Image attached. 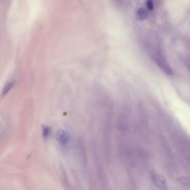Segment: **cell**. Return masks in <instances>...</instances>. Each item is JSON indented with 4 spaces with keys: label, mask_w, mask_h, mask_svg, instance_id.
Returning a JSON list of instances; mask_svg holds the SVG:
<instances>
[{
    "label": "cell",
    "mask_w": 190,
    "mask_h": 190,
    "mask_svg": "<svg viewBox=\"0 0 190 190\" xmlns=\"http://www.w3.org/2000/svg\"><path fill=\"white\" fill-rule=\"evenodd\" d=\"M148 50L154 61L163 72L168 75L173 74V71L160 48H148Z\"/></svg>",
    "instance_id": "1"
},
{
    "label": "cell",
    "mask_w": 190,
    "mask_h": 190,
    "mask_svg": "<svg viewBox=\"0 0 190 190\" xmlns=\"http://www.w3.org/2000/svg\"><path fill=\"white\" fill-rule=\"evenodd\" d=\"M153 179L154 183L157 188L161 190L167 189V182L163 176L155 174L153 176Z\"/></svg>",
    "instance_id": "2"
},
{
    "label": "cell",
    "mask_w": 190,
    "mask_h": 190,
    "mask_svg": "<svg viewBox=\"0 0 190 190\" xmlns=\"http://www.w3.org/2000/svg\"><path fill=\"white\" fill-rule=\"evenodd\" d=\"M56 140L62 145L67 144L70 141V136L66 131L60 129L57 131L56 135Z\"/></svg>",
    "instance_id": "3"
},
{
    "label": "cell",
    "mask_w": 190,
    "mask_h": 190,
    "mask_svg": "<svg viewBox=\"0 0 190 190\" xmlns=\"http://www.w3.org/2000/svg\"><path fill=\"white\" fill-rule=\"evenodd\" d=\"M148 11L144 7H141L137 11V18L138 20L144 21L148 17Z\"/></svg>",
    "instance_id": "4"
},
{
    "label": "cell",
    "mask_w": 190,
    "mask_h": 190,
    "mask_svg": "<svg viewBox=\"0 0 190 190\" xmlns=\"http://www.w3.org/2000/svg\"><path fill=\"white\" fill-rule=\"evenodd\" d=\"M13 84L14 82H12L7 84L5 86L3 90V91H2V96H5V95L8 93L10 91V90L11 88H12V87H13Z\"/></svg>",
    "instance_id": "5"
},
{
    "label": "cell",
    "mask_w": 190,
    "mask_h": 190,
    "mask_svg": "<svg viewBox=\"0 0 190 190\" xmlns=\"http://www.w3.org/2000/svg\"><path fill=\"white\" fill-rule=\"evenodd\" d=\"M177 181L182 184L186 186H190V179L189 178L186 177H181L177 179Z\"/></svg>",
    "instance_id": "6"
},
{
    "label": "cell",
    "mask_w": 190,
    "mask_h": 190,
    "mask_svg": "<svg viewBox=\"0 0 190 190\" xmlns=\"http://www.w3.org/2000/svg\"><path fill=\"white\" fill-rule=\"evenodd\" d=\"M42 134L43 137L46 138L49 134L50 132V128L48 126L46 125H43L42 126Z\"/></svg>",
    "instance_id": "7"
},
{
    "label": "cell",
    "mask_w": 190,
    "mask_h": 190,
    "mask_svg": "<svg viewBox=\"0 0 190 190\" xmlns=\"http://www.w3.org/2000/svg\"><path fill=\"white\" fill-rule=\"evenodd\" d=\"M146 3H147V9L151 11L153 10L154 8L153 1H150V0H148Z\"/></svg>",
    "instance_id": "8"
},
{
    "label": "cell",
    "mask_w": 190,
    "mask_h": 190,
    "mask_svg": "<svg viewBox=\"0 0 190 190\" xmlns=\"http://www.w3.org/2000/svg\"><path fill=\"white\" fill-rule=\"evenodd\" d=\"M150 1H153V0H150Z\"/></svg>",
    "instance_id": "9"
}]
</instances>
